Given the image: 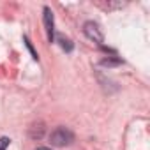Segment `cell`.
<instances>
[{"label": "cell", "mask_w": 150, "mask_h": 150, "mask_svg": "<svg viewBox=\"0 0 150 150\" xmlns=\"http://www.w3.org/2000/svg\"><path fill=\"white\" fill-rule=\"evenodd\" d=\"M72 139H74V134H72L69 129H65V127L55 129V131L51 132V136H50V141H51L53 146H65V145H71Z\"/></svg>", "instance_id": "1"}, {"label": "cell", "mask_w": 150, "mask_h": 150, "mask_svg": "<svg viewBox=\"0 0 150 150\" xmlns=\"http://www.w3.org/2000/svg\"><path fill=\"white\" fill-rule=\"evenodd\" d=\"M83 32H85V35H87L90 41H94V42H99V44H101V42L104 41V35H103L99 25L94 23V21H87V23L83 25Z\"/></svg>", "instance_id": "2"}, {"label": "cell", "mask_w": 150, "mask_h": 150, "mask_svg": "<svg viewBox=\"0 0 150 150\" xmlns=\"http://www.w3.org/2000/svg\"><path fill=\"white\" fill-rule=\"evenodd\" d=\"M44 27H46V32H48V39L51 42L53 35H55V18H53V13H51L50 7H44Z\"/></svg>", "instance_id": "3"}, {"label": "cell", "mask_w": 150, "mask_h": 150, "mask_svg": "<svg viewBox=\"0 0 150 150\" xmlns=\"http://www.w3.org/2000/svg\"><path fill=\"white\" fill-rule=\"evenodd\" d=\"M57 41H58V44L62 46V50H65V51H72V42H71L69 39H65V37L58 35V37H57Z\"/></svg>", "instance_id": "4"}, {"label": "cell", "mask_w": 150, "mask_h": 150, "mask_svg": "<svg viewBox=\"0 0 150 150\" xmlns=\"http://www.w3.org/2000/svg\"><path fill=\"white\" fill-rule=\"evenodd\" d=\"M42 131H44L42 124H37V125H34V127L30 129V136H32V138H41V136H42Z\"/></svg>", "instance_id": "5"}, {"label": "cell", "mask_w": 150, "mask_h": 150, "mask_svg": "<svg viewBox=\"0 0 150 150\" xmlns=\"http://www.w3.org/2000/svg\"><path fill=\"white\" fill-rule=\"evenodd\" d=\"M9 143H11L9 138H0V150H6L9 146Z\"/></svg>", "instance_id": "6"}, {"label": "cell", "mask_w": 150, "mask_h": 150, "mask_svg": "<svg viewBox=\"0 0 150 150\" xmlns=\"http://www.w3.org/2000/svg\"><path fill=\"white\" fill-rule=\"evenodd\" d=\"M117 64H120V60H110V58H106V60H103L101 62V65H117Z\"/></svg>", "instance_id": "7"}, {"label": "cell", "mask_w": 150, "mask_h": 150, "mask_svg": "<svg viewBox=\"0 0 150 150\" xmlns=\"http://www.w3.org/2000/svg\"><path fill=\"white\" fill-rule=\"evenodd\" d=\"M35 150H50L48 146H39V148H35Z\"/></svg>", "instance_id": "8"}]
</instances>
